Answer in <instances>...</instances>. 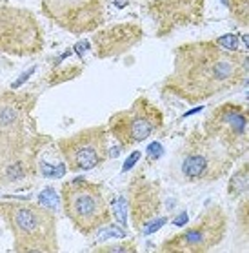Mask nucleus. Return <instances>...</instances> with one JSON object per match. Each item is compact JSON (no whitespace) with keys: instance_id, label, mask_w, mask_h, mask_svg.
I'll list each match as a JSON object with an SVG mask.
<instances>
[{"instance_id":"nucleus-15","label":"nucleus","mask_w":249,"mask_h":253,"mask_svg":"<svg viewBox=\"0 0 249 253\" xmlns=\"http://www.w3.org/2000/svg\"><path fill=\"white\" fill-rule=\"evenodd\" d=\"M38 201H40L42 206H46V208H57L58 206V195H57V191L53 190V188H47V190H44L40 193Z\"/></svg>"},{"instance_id":"nucleus-23","label":"nucleus","mask_w":249,"mask_h":253,"mask_svg":"<svg viewBox=\"0 0 249 253\" xmlns=\"http://www.w3.org/2000/svg\"><path fill=\"white\" fill-rule=\"evenodd\" d=\"M33 71H35V68H31V69H29V71H26V73H22V77H20V79H18L17 82H13V84H11V89H18V87L22 86L24 82L28 81V79H29V75H31V73H33Z\"/></svg>"},{"instance_id":"nucleus-18","label":"nucleus","mask_w":249,"mask_h":253,"mask_svg":"<svg viewBox=\"0 0 249 253\" xmlns=\"http://www.w3.org/2000/svg\"><path fill=\"white\" fill-rule=\"evenodd\" d=\"M40 171L44 177H62L64 175V166H49L46 162H40Z\"/></svg>"},{"instance_id":"nucleus-2","label":"nucleus","mask_w":249,"mask_h":253,"mask_svg":"<svg viewBox=\"0 0 249 253\" xmlns=\"http://www.w3.org/2000/svg\"><path fill=\"white\" fill-rule=\"evenodd\" d=\"M35 97L28 93L0 95V186L31 177L36 164V135L31 110Z\"/></svg>"},{"instance_id":"nucleus-26","label":"nucleus","mask_w":249,"mask_h":253,"mask_svg":"<svg viewBox=\"0 0 249 253\" xmlns=\"http://www.w3.org/2000/svg\"><path fill=\"white\" fill-rule=\"evenodd\" d=\"M185 222H187V213H182L180 217H177V219L173 220V224H177V226H184Z\"/></svg>"},{"instance_id":"nucleus-11","label":"nucleus","mask_w":249,"mask_h":253,"mask_svg":"<svg viewBox=\"0 0 249 253\" xmlns=\"http://www.w3.org/2000/svg\"><path fill=\"white\" fill-rule=\"evenodd\" d=\"M47 18L70 33L95 31L106 18V0H42Z\"/></svg>"},{"instance_id":"nucleus-9","label":"nucleus","mask_w":249,"mask_h":253,"mask_svg":"<svg viewBox=\"0 0 249 253\" xmlns=\"http://www.w3.org/2000/svg\"><path fill=\"white\" fill-rule=\"evenodd\" d=\"M204 133L214 138L222 148L238 159L248 151V108L240 104L226 102L214 108L204 122Z\"/></svg>"},{"instance_id":"nucleus-19","label":"nucleus","mask_w":249,"mask_h":253,"mask_svg":"<svg viewBox=\"0 0 249 253\" xmlns=\"http://www.w3.org/2000/svg\"><path fill=\"white\" fill-rule=\"evenodd\" d=\"M214 42L220 47L227 49V51H233V49H237V46H238V39L235 35H226V37H222V39H218V41H214Z\"/></svg>"},{"instance_id":"nucleus-12","label":"nucleus","mask_w":249,"mask_h":253,"mask_svg":"<svg viewBox=\"0 0 249 253\" xmlns=\"http://www.w3.org/2000/svg\"><path fill=\"white\" fill-rule=\"evenodd\" d=\"M162 208V190L157 182L139 177L129 184V206L135 230L142 231L151 220L157 217Z\"/></svg>"},{"instance_id":"nucleus-3","label":"nucleus","mask_w":249,"mask_h":253,"mask_svg":"<svg viewBox=\"0 0 249 253\" xmlns=\"http://www.w3.org/2000/svg\"><path fill=\"white\" fill-rule=\"evenodd\" d=\"M0 219H4L11 231L15 252H58L57 219L46 206L20 201H2Z\"/></svg>"},{"instance_id":"nucleus-7","label":"nucleus","mask_w":249,"mask_h":253,"mask_svg":"<svg viewBox=\"0 0 249 253\" xmlns=\"http://www.w3.org/2000/svg\"><path fill=\"white\" fill-rule=\"evenodd\" d=\"M227 231V215L218 204H209L182 233L162 242L164 253H202L218 246Z\"/></svg>"},{"instance_id":"nucleus-22","label":"nucleus","mask_w":249,"mask_h":253,"mask_svg":"<svg viewBox=\"0 0 249 253\" xmlns=\"http://www.w3.org/2000/svg\"><path fill=\"white\" fill-rule=\"evenodd\" d=\"M99 252H135V244L133 242H128V244H118V246H106L100 248Z\"/></svg>"},{"instance_id":"nucleus-24","label":"nucleus","mask_w":249,"mask_h":253,"mask_svg":"<svg viewBox=\"0 0 249 253\" xmlns=\"http://www.w3.org/2000/svg\"><path fill=\"white\" fill-rule=\"evenodd\" d=\"M139 159H140V153H139V151H135L133 155H131L128 161H126V164H124V168H122V169H124V171H129V168L135 166V162L139 161Z\"/></svg>"},{"instance_id":"nucleus-6","label":"nucleus","mask_w":249,"mask_h":253,"mask_svg":"<svg viewBox=\"0 0 249 253\" xmlns=\"http://www.w3.org/2000/svg\"><path fill=\"white\" fill-rule=\"evenodd\" d=\"M42 47L44 35L33 13L24 7L0 6V53L31 57Z\"/></svg>"},{"instance_id":"nucleus-17","label":"nucleus","mask_w":249,"mask_h":253,"mask_svg":"<svg viewBox=\"0 0 249 253\" xmlns=\"http://www.w3.org/2000/svg\"><path fill=\"white\" fill-rule=\"evenodd\" d=\"M126 211H128L126 199H124V197H120V199L115 202V217L122 226H126Z\"/></svg>"},{"instance_id":"nucleus-21","label":"nucleus","mask_w":249,"mask_h":253,"mask_svg":"<svg viewBox=\"0 0 249 253\" xmlns=\"http://www.w3.org/2000/svg\"><path fill=\"white\" fill-rule=\"evenodd\" d=\"M166 220H168L166 217H160V219H157L155 222L151 220L149 224H147V226L144 228V230H142V231H144V235H151V233H155L157 230H160V228H162V226L166 224Z\"/></svg>"},{"instance_id":"nucleus-5","label":"nucleus","mask_w":249,"mask_h":253,"mask_svg":"<svg viewBox=\"0 0 249 253\" xmlns=\"http://www.w3.org/2000/svg\"><path fill=\"white\" fill-rule=\"evenodd\" d=\"M62 208L82 235H91L111 220L104 188L84 178H73L62 186Z\"/></svg>"},{"instance_id":"nucleus-25","label":"nucleus","mask_w":249,"mask_h":253,"mask_svg":"<svg viewBox=\"0 0 249 253\" xmlns=\"http://www.w3.org/2000/svg\"><path fill=\"white\" fill-rule=\"evenodd\" d=\"M86 49H89V42H87V41L78 42V44H76V47H75V51L78 53V57H82V53L86 51Z\"/></svg>"},{"instance_id":"nucleus-8","label":"nucleus","mask_w":249,"mask_h":253,"mask_svg":"<svg viewBox=\"0 0 249 253\" xmlns=\"http://www.w3.org/2000/svg\"><path fill=\"white\" fill-rule=\"evenodd\" d=\"M162 124L164 113L160 108H157L145 97H139L128 110L116 111L115 115H111L107 131L122 148H128L155 135Z\"/></svg>"},{"instance_id":"nucleus-16","label":"nucleus","mask_w":249,"mask_h":253,"mask_svg":"<svg viewBox=\"0 0 249 253\" xmlns=\"http://www.w3.org/2000/svg\"><path fill=\"white\" fill-rule=\"evenodd\" d=\"M233 11L242 24L248 22V0H233Z\"/></svg>"},{"instance_id":"nucleus-14","label":"nucleus","mask_w":249,"mask_h":253,"mask_svg":"<svg viewBox=\"0 0 249 253\" xmlns=\"http://www.w3.org/2000/svg\"><path fill=\"white\" fill-rule=\"evenodd\" d=\"M248 166H242L233 175L229 182V197H238L248 191Z\"/></svg>"},{"instance_id":"nucleus-1","label":"nucleus","mask_w":249,"mask_h":253,"mask_svg":"<svg viewBox=\"0 0 249 253\" xmlns=\"http://www.w3.org/2000/svg\"><path fill=\"white\" fill-rule=\"evenodd\" d=\"M248 75V55L233 53L216 42L184 44L175 53L173 73L164 87L189 104L229 91Z\"/></svg>"},{"instance_id":"nucleus-20","label":"nucleus","mask_w":249,"mask_h":253,"mask_svg":"<svg viewBox=\"0 0 249 253\" xmlns=\"http://www.w3.org/2000/svg\"><path fill=\"white\" fill-rule=\"evenodd\" d=\"M164 153L162 150V144L160 142H153L149 144V148H147V157H149L151 161H157V159H160Z\"/></svg>"},{"instance_id":"nucleus-4","label":"nucleus","mask_w":249,"mask_h":253,"mask_svg":"<svg viewBox=\"0 0 249 253\" xmlns=\"http://www.w3.org/2000/svg\"><path fill=\"white\" fill-rule=\"evenodd\" d=\"M231 155L206 133H195L175 155L171 171L182 184L213 182L231 168Z\"/></svg>"},{"instance_id":"nucleus-13","label":"nucleus","mask_w":249,"mask_h":253,"mask_svg":"<svg viewBox=\"0 0 249 253\" xmlns=\"http://www.w3.org/2000/svg\"><path fill=\"white\" fill-rule=\"evenodd\" d=\"M144 31L139 24H115L111 28L100 29L93 37V44L97 49V57L111 58L129 51L142 41Z\"/></svg>"},{"instance_id":"nucleus-10","label":"nucleus","mask_w":249,"mask_h":253,"mask_svg":"<svg viewBox=\"0 0 249 253\" xmlns=\"http://www.w3.org/2000/svg\"><path fill=\"white\" fill-rule=\"evenodd\" d=\"M58 151L64 157L70 171H89L107 157V129L104 126H93L60 138Z\"/></svg>"}]
</instances>
